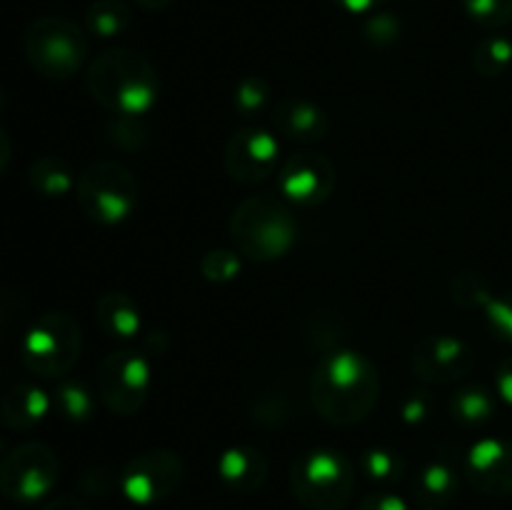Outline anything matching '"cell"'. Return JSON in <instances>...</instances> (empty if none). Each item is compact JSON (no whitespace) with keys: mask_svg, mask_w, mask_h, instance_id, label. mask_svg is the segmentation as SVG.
Listing matches in <instances>:
<instances>
[{"mask_svg":"<svg viewBox=\"0 0 512 510\" xmlns=\"http://www.w3.org/2000/svg\"><path fill=\"white\" fill-rule=\"evenodd\" d=\"M495 388L505 403L512 405V355L500 360L498 370H495Z\"/></svg>","mask_w":512,"mask_h":510,"instance_id":"36","label":"cell"},{"mask_svg":"<svg viewBox=\"0 0 512 510\" xmlns=\"http://www.w3.org/2000/svg\"><path fill=\"white\" fill-rule=\"evenodd\" d=\"M133 23V8L128 0H93L85 10V25L98 38H118Z\"/></svg>","mask_w":512,"mask_h":510,"instance_id":"22","label":"cell"},{"mask_svg":"<svg viewBox=\"0 0 512 510\" xmlns=\"http://www.w3.org/2000/svg\"><path fill=\"white\" fill-rule=\"evenodd\" d=\"M290 490L305 510H343L355 493L353 460L343 450H305L290 465Z\"/></svg>","mask_w":512,"mask_h":510,"instance_id":"4","label":"cell"},{"mask_svg":"<svg viewBox=\"0 0 512 510\" xmlns=\"http://www.w3.org/2000/svg\"><path fill=\"white\" fill-rule=\"evenodd\" d=\"M450 293H453L455 303L468 310H483L488 305V300L493 298V290L485 283L483 275L470 273V270L455 275L453 283H450Z\"/></svg>","mask_w":512,"mask_h":510,"instance_id":"27","label":"cell"},{"mask_svg":"<svg viewBox=\"0 0 512 510\" xmlns=\"http://www.w3.org/2000/svg\"><path fill=\"white\" fill-rule=\"evenodd\" d=\"M200 273L205 275L213 283H225V280H233L240 273V255L238 250H225L215 248L200 258Z\"/></svg>","mask_w":512,"mask_h":510,"instance_id":"29","label":"cell"},{"mask_svg":"<svg viewBox=\"0 0 512 510\" xmlns=\"http://www.w3.org/2000/svg\"><path fill=\"white\" fill-rule=\"evenodd\" d=\"M98 400L113 415H133L150 393V363L140 353L120 350L105 355L95 378Z\"/></svg>","mask_w":512,"mask_h":510,"instance_id":"10","label":"cell"},{"mask_svg":"<svg viewBox=\"0 0 512 510\" xmlns=\"http://www.w3.org/2000/svg\"><path fill=\"white\" fill-rule=\"evenodd\" d=\"M413 373L428 385H450L468 378L475 368V353L455 335H425L413 350Z\"/></svg>","mask_w":512,"mask_h":510,"instance_id":"12","label":"cell"},{"mask_svg":"<svg viewBox=\"0 0 512 510\" xmlns=\"http://www.w3.org/2000/svg\"><path fill=\"white\" fill-rule=\"evenodd\" d=\"M50 398L33 383H15L0 398V420L10 430H30L48 415Z\"/></svg>","mask_w":512,"mask_h":510,"instance_id":"18","label":"cell"},{"mask_svg":"<svg viewBox=\"0 0 512 510\" xmlns=\"http://www.w3.org/2000/svg\"><path fill=\"white\" fill-rule=\"evenodd\" d=\"M358 468L370 483L380 485V488H388V485L398 483L405 473V463L400 458V453H395L390 448H378V445L363 450V455L358 460Z\"/></svg>","mask_w":512,"mask_h":510,"instance_id":"23","label":"cell"},{"mask_svg":"<svg viewBox=\"0 0 512 510\" xmlns=\"http://www.w3.org/2000/svg\"><path fill=\"white\" fill-rule=\"evenodd\" d=\"M60 478V460L45 443H23L0 458V493L20 505L48 498Z\"/></svg>","mask_w":512,"mask_h":510,"instance_id":"8","label":"cell"},{"mask_svg":"<svg viewBox=\"0 0 512 510\" xmlns=\"http://www.w3.org/2000/svg\"><path fill=\"white\" fill-rule=\"evenodd\" d=\"M308 390L325 423L350 428L373 415L380 400V373L368 355L335 350L318 360Z\"/></svg>","mask_w":512,"mask_h":510,"instance_id":"1","label":"cell"},{"mask_svg":"<svg viewBox=\"0 0 512 510\" xmlns=\"http://www.w3.org/2000/svg\"><path fill=\"white\" fill-rule=\"evenodd\" d=\"M365 40L375 48L393 45L400 38V20L393 13H373L363 28Z\"/></svg>","mask_w":512,"mask_h":510,"instance_id":"31","label":"cell"},{"mask_svg":"<svg viewBox=\"0 0 512 510\" xmlns=\"http://www.w3.org/2000/svg\"><path fill=\"white\" fill-rule=\"evenodd\" d=\"M43 510H93L83 498L78 495H58V498L48 500L43 505Z\"/></svg>","mask_w":512,"mask_h":510,"instance_id":"38","label":"cell"},{"mask_svg":"<svg viewBox=\"0 0 512 510\" xmlns=\"http://www.w3.org/2000/svg\"><path fill=\"white\" fill-rule=\"evenodd\" d=\"M203 510H213V508H203Z\"/></svg>","mask_w":512,"mask_h":510,"instance_id":"41","label":"cell"},{"mask_svg":"<svg viewBox=\"0 0 512 510\" xmlns=\"http://www.w3.org/2000/svg\"><path fill=\"white\" fill-rule=\"evenodd\" d=\"M273 125L280 135L295 143H318L330 133V115L313 100L290 95L275 105Z\"/></svg>","mask_w":512,"mask_h":510,"instance_id":"15","label":"cell"},{"mask_svg":"<svg viewBox=\"0 0 512 510\" xmlns=\"http://www.w3.org/2000/svg\"><path fill=\"white\" fill-rule=\"evenodd\" d=\"M512 65V40L505 35H490L473 50V68L485 78H498Z\"/></svg>","mask_w":512,"mask_h":510,"instance_id":"25","label":"cell"},{"mask_svg":"<svg viewBox=\"0 0 512 510\" xmlns=\"http://www.w3.org/2000/svg\"><path fill=\"white\" fill-rule=\"evenodd\" d=\"M23 48L35 73L50 80H68L85 65L88 35L73 20L43 15L25 28Z\"/></svg>","mask_w":512,"mask_h":510,"instance_id":"5","label":"cell"},{"mask_svg":"<svg viewBox=\"0 0 512 510\" xmlns=\"http://www.w3.org/2000/svg\"><path fill=\"white\" fill-rule=\"evenodd\" d=\"M75 180L78 178L73 175L70 165L55 155H43V158L33 160L28 170L30 188L45 198H63L70 190H75Z\"/></svg>","mask_w":512,"mask_h":510,"instance_id":"20","label":"cell"},{"mask_svg":"<svg viewBox=\"0 0 512 510\" xmlns=\"http://www.w3.org/2000/svg\"><path fill=\"white\" fill-rule=\"evenodd\" d=\"M280 143L263 128H240L225 145V173L243 185H258L278 170Z\"/></svg>","mask_w":512,"mask_h":510,"instance_id":"11","label":"cell"},{"mask_svg":"<svg viewBox=\"0 0 512 510\" xmlns=\"http://www.w3.org/2000/svg\"><path fill=\"white\" fill-rule=\"evenodd\" d=\"M10 153H13V145H10L8 133H5V130L0 128V173H3V170L8 168Z\"/></svg>","mask_w":512,"mask_h":510,"instance_id":"39","label":"cell"},{"mask_svg":"<svg viewBox=\"0 0 512 510\" xmlns=\"http://www.w3.org/2000/svg\"><path fill=\"white\" fill-rule=\"evenodd\" d=\"M230 238L243 258L270 263L290 253L298 238V223L283 198L250 195L233 210Z\"/></svg>","mask_w":512,"mask_h":510,"instance_id":"3","label":"cell"},{"mask_svg":"<svg viewBox=\"0 0 512 510\" xmlns=\"http://www.w3.org/2000/svg\"><path fill=\"white\" fill-rule=\"evenodd\" d=\"M88 93L118 118H140L160 95V75L143 53L133 48H110L90 63L85 75Z\"/></svg>","mask_w":512,"mask_h":510,"instance_id":"2","label":"cell"},{"mask_svg":"<svg viewBox=\"0 0 512 510\" xmlns=\"http://www.w3.org/2000/svg\"><path fill=\"white\" fill-rule=\"evenodd\" d=\"M75 200L95 223L118 225L138 205V180L118 160H98L75 180Z\"/></svg>","mask_w":512,"mask_h":510,"instance_id":"7","label":"cell"},{"mask_svg":"<svg viewBox=\"0 0 512 510\" xmlns=\"http://www.w3.org/2000/svg\"><path fill=\"white\" fill-rule=\"evenodd\" d=\"M338 185L335 165L320 153H295L280 165L278 188L288 203L313 208L325 203Z\"/></svg>","mask_w":512,"mask_h":510,"instance_id":"13","label":"cell"},{"mask_svg":"<svg viewBox=\"0 0 512 510\" xmlns=\"http://www.w3.org/2000/svg\"><path fill=\"white\" fill-rule=\"evenodd\" d=\"M133 3H138L143 10H163L168 8L173 0H133Z\"/></svg>","mask_w":512,"mask_h":510,"instance_id":"40","label":"cell"},{"mask_svg":"<svg viewBox=\"0 0 512 510\" xmlns=\"http://www.w3.org/2000/svg\"><path fill=\"white\" fill-rule=\"evenodd\" d=\"M55 408L70 423H85L95 410V395L75 378H60L53 398Z\"/></svg>","mask_w":512,"mask_h":510,"instance_id":"24","label":"cell"},{"mask_svg":"<svg viewBox=\"0 0 512 510\" xmlns=\"http://www.w3.org/2000/svg\"><path fill=\"white\" fill-rule=\"evenodd\" d=\"M358 510H410V505L405 503V498H400L398 493L383 488L365 495V498L360 500Z\"/></svg>","mask_w":512,"mask_h":510,"instance_id":"34","label":"cell"},{"mask_svg":"<svg viewBox=\"0 0 512 510\" xmlns=\"http://www.w3.org/2000/svg\"><path fill=\"white\" fill-rule=\"evenodd\" d=\"M80 345H83V335L73 315L50 310L35 318L25 330L20 355L28 373L55 380L65 378L70 368L78 363Z\"/></svg>","mask_w":512,"mask_h":510,"instance_id":"6","label":"cell"},{"mask_svg":"<svg viewBox=\"0 0 512 510\" xmlns=\"http://www.w3.org/2000/svg\"><path fill=\"white\" fill-rule=\"evenodd\" d=\"M215 473L225 488L248 495L263 488L270 473V463L263 450L250 448V445H233L220 453Z\"/></svg>","mask_w":512,"mask_h":510,"instance_id":"16","label":"cell"},{"mask_svg":"<svg viewBox=\"0 0 512 510\" xmlns=\"http://www.w3.org/2000/svg\"><path fill=\"white\" fill-rule=\"evenodd\" d=\"M95 320L105 335L130 340L140 333V308L130 295L105 293L95 303Z\"/></svg>","mask_w":512,"mask_h":510,"instance_id":"19","label":"cell"},{"mask_svg":"<svg viewBox=\"0 0 512 510\" xmlns=\"http://www.w3.org/2000/svg\"><path fill=\"white\" fill-rule=\"evenodd\" d=\"M465 478L488 498L512 495V443L503 438L478 440L465 455Z\"/></svg>","mask_w":512,"mask_h":510,"instance_id":"14","label":"cell"},{"mask_svg":"<svg viewBox=\"0 0 512 510\" xmlns=\"http://www.w3.org/2000/svg\"><path fill=\"white\" fill-rule=\"evenodd\" d=\"M415 500L423 510H443L458 498L460 468L448 455H438L423 465L413 485Z\"/></svg>","mask_w":512,"mask_h":510,"instance_id":"17","label":"cell"},{"mask_svg":"<svg viewBox=\"0 0 512 510\" xmlns=\"http://www.w3.org/2000/svg\"><path fill=\"white\" fill-rule=\"evenodd\" d=\"M333 5H338L340 10L353 15H365V13H375L385 0H330Z\"/></svg>","mask_w":512,"mask_h":510,"instance_id":"37","label":"cell"},{"mask_svg":"<svg viewBox=\"0 0 512 510\" xmlns=\"http://www.w3.org/2000/svg\"><path fill=\"white\" fill-rule=\"evenodd\" d=\"M23 313V300L10 290H0V338L13 330L15 320Z\"/></svg>","mask_w":512,"mask_h":510,"instance_id":"35","label":"cell"},{"mask_svg":"<svg viewBox=\"0 0 512 510\" xmlns=\"http://www.w3.org/2000/svg\"><path fill=\"white\" fill-rule=\"evenodd\" d=\"M483 310L490 330L505 343H512V293L493 295Z\"/></svg>","mask_w":512,"mask_h":510,"instance_id":"30","label":"cell"},{"mask_svg":"<svg viewBox=\"0 0 512 510\" xmlns=\"http://www.w3.org/2000/svg\"><path fill=\"white\" fill-rule=\"evenodd\" d=\"M495 408H498L495 395L483 385H465L450 398V415L465 428H478L493 420Z\"/></svg>","mask_w":512,"mask_h":510,"instance_id":"21","label":"cell"},{"mask_svg":"<svg viewBox=\"0 0 512 510\" xmlns=\"http://www.w3.org/2000/svg\"><path fill=\"white\" fill-rule=\"evenodd\" d=\"M78 488L85 495H95V498H103L110 495L113 490H120V473H113L108 468H90L80 475Z\"/></svg>","mask_w":512,"mask_h":510,"instance_id":"32","label":"cell"},{"mask_svg":"<svg viewBox=\"0 0 512 510\" xmlns=\"http://www.w3.org/2000/svg\"><path fill=\"white\" fill-rule=\"evenodd\" d=\"M430 410H433V398H430L428 390H410V393H405L403 403H400V415L408 425H418L428 420Z\"/></svg>","mask_w":512,"mask_h":510,"instance_id":"33","label":"cell"},{"mask_svg":"<svg viewBox=\"0 0 512 510\" xmlns=\"http://www.w3.org/2000/svg\"><path fill=\"white\" fill-rule=\"evenodd\" d=\"M270 103V85L260 75H245L233 93V105L243 118H258Z\"/></svg>","mask_w":512,"mask_h":510,"instance_id":"26","label":"cell"},{"mask_svg":"<svg viewBox=\"0 0 512 510\" xmlns=\"http://www.w3.org/2000/svg\"><path fill=\"white\" fill-rule=\"evenodd\" d=\"M183 460L175 450L150 448L130 458L120 470V493L140 508L168 500L183 483Z\"/></svg>","mask_w":512,"mask_h":510,"instance_id":"9","label":"cell"},{"mask_svg":"<svg viewBox=\"0 0 512 510\" xmlns=\"http://www.w3.org/2000/svg\"><path fill=\"white\" fill-rule=\"evenodd\" d=\"M463 10L480 28L498 30L512 23V0H460Z\"/></svg>","mask_w":512,"mask_h":510,"instance_id":"28","label":"cell"}]
</instances>
